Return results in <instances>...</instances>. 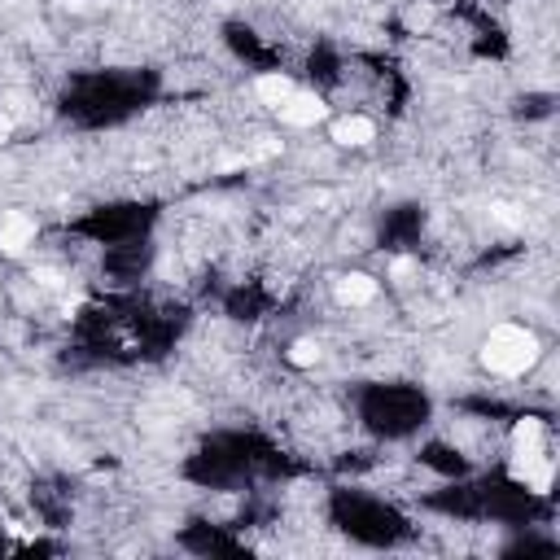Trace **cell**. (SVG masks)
Listing matches in <instances>:
<instances>
[{"mask_svg":"<svg viewBox=\"0 0 560 560\" xmlns=\"http://www.w3.org/2000/svg\"><path fill=\"white\" fill-rule=\"evenodd\" d=\"M481 364L495 377H521L538 364V337L521 324H499L481 341Z\"/></svg>","mask_w":560,"mask_h":560,"instance_id":"cell-1","label":"cell"},{"mask_svg":"<svg viewBox=\"0 0 560 560\" xmlns=\"http://www.w3.org/2000/svg\"><path fill=\"white\" fill-rule=\"evenodd\" d=\"M552 473H556V464H552V455H543V447L512 451V481H526V490L547 495L552 490Z\"/></svg>","mask_w":560,"mask_h":560,"instance_id":"cell-2","label":"cell"},{"mask_svg":"<svg viewBox=\"0 0 560 560\" xmlns=\"http://www.w3.org/2000/svg\"><path fill=\"white\" fill-rule=\"evenodd\" d=\"M31 241H35V219L23 215V210H9V215L0 219V254H5V258H18Z\"/></svg>","mask_w":560,"mask_h":560,"instance_id":"cell-3","label":"cell"},{"mask_svg":"<svg viewBox=\"0 0 560 560\" xmlns=\"http://www.w3.org/2000/svg\"><path fill=\"white\" fill-rule=\"evenodd\" d=\"M280 123H289V127H315L320 118H324V101L320 97H311V92H294L285 106H280Z\"/></svg>","mask_w":560,"mask_h":560,"instance_id":"cell-4","label":"cell"},{"mask_svg":"<svg viewBox=\"0 0 560 560\" xmlns=\"http://www.w3.org/2000/svg\"><path fill=\"white\" fill-rule=\"evenodd\" d=\"M333 140L341 149H364L377 140V123L364 118V114H346V118H337L333 123Z\"/></svg>","mask_w":560,"mask_h":560,"instance_id":"cell-5","label":"cell"},{"mask_svg":"<svg viewBox=\"0 0 560 560\" xmlns=\"http://www.w3.org/2000/svg\"><path fill=\"white\" fill-rule=\"evenodd\" d=\"M333 298L341 303V307H368V303L377 298V280L364 276V272H355V276H337Z\"/></svg>","mask_w":560,"mask_h":560,"instance_id":"cell-6","label":"cell"},{"mask_svg":"<svg viewBox=\"0 0 560 560\" xmlns=\"http://www.w3.org/2000/svg\"><path fill=\"white\" fill-rule=\"evenodd\" d=\"M294 92H298L294 79H289V75H280V70H276V75H258V84H254V97H258L263 106H272V110H280Z\"/></svg>","mask_w":560,"mask_h":560,"instance_id":"cell-7","label":"cell"},{"mask_svg":"<svg viewBox=\"0 0 560 560\" xmlns=\"http://www.w3.org/2000/svg\"><path fill=\"white\" fill-rule=\"evenodd\" d=\"M543 447V420H517V429H512V451H534Z\"/></svg>","mask_w":560,"mask_h":560,"instance_id":"cell-8","label":"cell"},{"mask_svg":"<svg viewBox=\"0 0 560 560\" xmlns=\"http://www.w3.org/2000/svg\"><path fill=\"white\" fill-rule=\"evenodd\" d=\"M289 364H294V368H315V364H320V341L298 337V341L289 346Z\"/></svg>","mask_w":560,"mask_h":560,"instance_id":"cell-9","label":"cell"},{"mask_svg":"<svg viewBox=\"0 0 560 560\" xmlns=\"http://www.w3.org/2000/svg\"><path fill=\"white\" fill-rule=\"evenodd\" d=\"M407 23H412V27H425V23H429V9H425V5H416V9L407 14Z\"/></svg>","mask_w":560,"mask_h":560,"instance_id":"cell-10","label":"cell"}]
</instances>
